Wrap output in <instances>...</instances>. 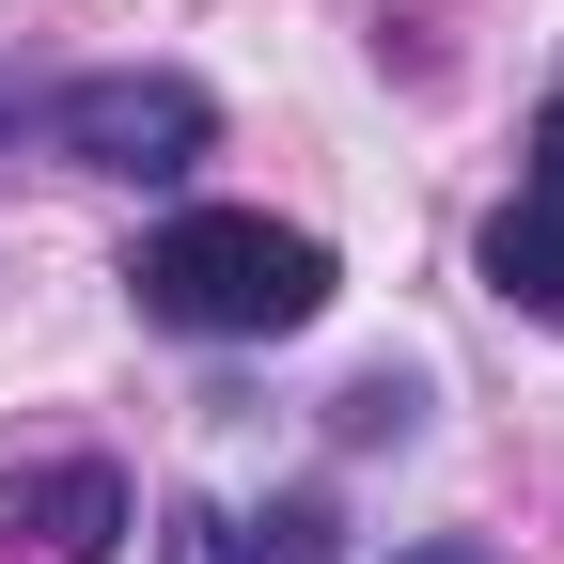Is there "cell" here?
<instances>
[{"mask_svg":"<svg viewBox=\"0 0 564 564\" xmlns=\"http://www.w3.org/2000/svg\"><path fill=\"white\" fill-rule=\"evenodd\" d=\"M392 564H486V549H470V533H423V549H392Z\"/></svg>","mask_w":564,"mask_h":564,"instance_id":"cell-6","label":"cell"},{"mask_svg":"<svg viewBox=\"0 0 564 564\" xmlns=\"http://www.w3.org/2000/svg\"><path fill=\"white\" fill-rule=\"evenodd\" d=\"M141 314L188 329V345H282V329H314L329 314V251L299 220H251V204H188V220L141 236Z\"/></svg>","mask_w":564,"mask_h":564,"instance_id":"cell-1","label":"cell"},{"mask_svg":"<svg viewBox=\"0 0 564 564\" xmlns=\"http://www.w3.org/2000/svg\"><path fill=\"white\" fill-rule=\"evenodd\" d=\"M486 299L518 314H564V95L533 110V158H518V204L486 220Z\"/></svg>","mask_w":564,"mask_h":564,"instance_id":"cell-4","label":"cell"},{"mask_svg":"<svg viewBox=\"0 0 564 564\" xmlns=\"http://www.w3.org/2000/svg\"><path fill=\"white\" fill-rule=\"evenodd\" d=\"M158 564H329V518H314V502H267V518L173 502V518H158Z\"/></svg>","mask_w":564,"mask_h":564,"instance_id":"cell-5","label":"cell"},{"mask_svg":"<svg viewBox=\"0 0 564 564\" xmlns=\"http://www.w3.org/2000/svg\"><path fill=\"white\" fill-rule=\"evenodd\" d=\"M110 533H126V470L110 455H47V470L0 486V564H110Z\"/></svg>","mask_w":564,"mask_h":564,"instance_id":"cell-3","label":"cell"},{"mask_svg":"<svg viewBox=\"0 0 564 564\" xmlns=\"http://www.w3.org/2000/svg\"><path fill=\"white\" fill-rule=\"evenodd\" d=\"M32 126H47V158H79V173L173 188L204 141H220V95H204V79H173V63H110V79H63Z\"/></svg>","mask_w":564,"mask_h":564,"instance_id":"cell-2","label":"cell"}]
</instances>
